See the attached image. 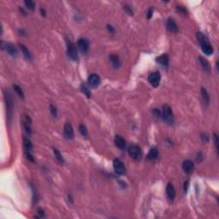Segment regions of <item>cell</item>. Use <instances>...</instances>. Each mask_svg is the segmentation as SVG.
<instances>
[{
  "label": "cell",
  "instance_id": "cell-1",
  "mask_svg": "<svg viewBox=\"0 0 219 219\" xmlns=\"http://www.w3.org/2000/svg\"><path fill=\"white\" fill-rule=\"evenodd\" d=\"M67 54L70 59L76 61L78 60V53L75 46L70 40L67 41Z\"/></svg>",
  "mask_w": 219,
  "mask_h": 219
},
{
  "label": "cell",
  "instance_id": "cell-2",
  "mask_svg": "<svg viewBox=\"0 0 219 219\" xmlns=\"http://www.w3.org/2000/svg\"><path fill=\"white\" fill-rule=\"evenodd\" d=\"M163 118L166 123L170 124H172L174 122V116H173L172 110L167 104H164L163 107Z\"/></svg>",
  "mask_w": 219,
  "mask_h": 219
},
{
  "label": "cell",
  "instance_id": "cell-3",
  "mask_svg": "<svg viewBox=\"0 0 219 219\" xmlns=\"http://www.w3.org/2000/svg\"><path fill=\"white\" fill-rule=\"evenodd\" d=\"M129 154L130 157L134 160H140L142 157V152L139 146H132L129 149Z\"/></svg>",
  "mask_w": 219,
  "mask_h": 219
},
{
  "label": "cell",
  "instance_id": "cell-4",
  "mask_svg": "<svg viewBox=\"0 0 219 219\" xmlns=\"http://www.w3.org/2000/svg\"><path fill=\"white\" fill-rule=\"evenodd\" d=\"M113 167H114V170L116 174L118 175H124L126 173V168L123 163L119 160V159H115L113 162Z\"/></svg>",
  "mask_w": 219,
  "mask_h": 219
},
{
  "label": "cell",
  "instance_id": "cell-5",
  "mask_svg": "<svg viewBox=\"0 0 219 219\" xmlns=\"http://www.w3.org/2000/svg\"><path fill=\"white\" fill-rule=\"evenodd\" d=\"M5 102H6L7 114H8V116L10 118L12 115V110H13V99H12L11 94L8 91L5 93Z\"/></svg>",
  "mask_w": 219,
  "mask_h": 219
},
{
  "label": "cell",
  "instance_id": "cell-6",
  "mask_svg": "<svg viewBox=\"0 0 219 219\" xmlns=\"http://www.w3.org/2000/svg\"><path fill=\"white\" fill-rule=\"evenodd\" d=\"M31 125H32V120H31V118L29 117V116L25 115V116H23V119H22V126H23V129L25 130V132L27 133L28 135H30L32 134Z\"/></svg>",
  "mask_w": 219,
  "mask_h": 219
},
{
  "label": "cell",
  "instance_id": "cell-7",
  "mask_svg": "<svg viewBox=\"0 0 219 219\" xmlns=\"http://www.w3.org/2000/svg\"><path fill=\"white\" fill-rule=\"evenodd\" d=\"M1 48L3 50H6V51L10 55V56H15L17 53V50L15 46L12 45V44H10V43H4V41L1 42Z\"/></svg>",
  "mask_w": 219,
  "mask_h": 219
},
{
  "label": "cell",
  "instance_id": "cell-8",
  "mask_svg": "<svg viewBox=\"0 0 219 219\" xmlns=\"http://www.w3.org/2000/svg\"><path fill=\"white\" fill-rule=\"evenodd\" d=\"M160 80H161V76H160L159 72H153L148 77V81L154 87H157L159 85Z\"/></svg>",
  "mask_w": 219,
  "mask_h": 219
},
{
  "label": "cell",
  "instance_id": "cell-9",
  "mask_svg": "<svg viewBox=\"0 0 219 219\" xmlns=\"http://www.w3.org/2000/svg\"><path fill=\"white\" fill-rule=\"evenodd\" d=\"M77 46L82 53H87L89 49L88 41L86 39H80L77 41Z\"/></svg>",
  "mask_w": 219,
  "mask_h": 219
},
{
  "label": "cell",
  "instance_id": "cell-10",
  "mask_svg": "<svg viewBox=\"0 0 219 219\" xmlns=\"http://www.w3.org/2000/svg\"><path fill=\"white\" fill-rule=\"evenodd\" d=\"M88 83L92 87H98L99 85V83H100V78H99V76L98 75H96V74H92V75L89 76Z\"/></svg>",
  "mask_w": 219,
  "mask_h": 219
},
{
  "label": "cell",
  "instance_id": "cell-11",
  "mask_svg": "<svg viewBox=\"0 0 219 219\" xmlns=\"http://www.w3.org/2000/svg\"><path fill=\"white\" fill-rule=\"evenodd\" d=\"M64 135L68 140H71L74 137L73 128H72V125L69 123H66L64 125Z\"/></svg>",
  "mask_w": 219,
  "mask_h": 219
},
{
  "label": "cell",
  "instance_id": "cell-12",
  "mask_svg": "<svg viewBox=\"0 0 219 219\" xmlns=\"http://www.w3.org/2000/svg\"><path fill=\"white\" fill-rule=\"evenodd\" d=\"M193 168H194V164H193V161H191V160L187 159V160H185L184 162L182 163V170L187 174L191 173L192 171L193 170Z\"/></svg>",
  "mask_w": 219,
  "mask_h": 219
},
{
  "label": "cell",
  "instance_id": "cell-13",
  "mask_svg": "<svg viewBox=\"0 0 219 219\" xmlns=\"http://www.w3.org/2000/svg\"><path fill=\"white\" fill-rule=\"evenodd\" d=\"M166 25H167V29H168L170 32H171V33H176L178 31L177 25H176V21H174V19L169 18L168 21H167Z\"/></svg>",
  "mask_w": 219,
  "mask_h": 219
},
{
  "label": "cell",
  "instance_id": "cell-14",
  "mask_svg": "<svg viewBox=\"0 0 219 219\" xmlns=\"http://www.w3.org/2000/svg\"><path fill=\"white\" fill-rule=\"evenodd\" d=\"M166 193H167V196L170 200H174V198L176 197V189L174 187V186L169 183L166 187Z\"/></svg>",
  "mask_w": 219,
  "mask_h": 219
},
{
  "label": "cell",
  "instance_id": "cell-15",
  "mask_svg": "<svg viewBox=\"0 0 219 219\" xmlns=\"http://www.w3.org/2000/svg\"><path fill=\"white\" fill-rule=\"evenodd\" d=\"M115 144L121 150H123L126 147V141L121 135H116L115 137Z\"/></svg>",
  "mask_w": 219,
  "mask_h": 219
},
{
  "label": "cell",
  "instance_id": "cell-16",
  "mask_svg": "<svg viewBox=\"0 0 219 219\" xmlns=\"http://www.w3.org/2000/svg\"><path fill=\"white\" fill-rule=\"evenodd\" d=\"M198 62H199V63H200V65H201L202 68L205 70V72H210V71H211V64H210V62H208V60H206L205 58L202 57H200L198 58Z\"/></svg>",
  "mask_w": 219,
  "mask_h": 219
},
{
  "label": "cell",
  "instance_id": "cell-17",
  "mask_svg": "<svg viewBox=\"0 0 219 219\" xmlns=\"http://www.w3.org/2000/svg\"><path fill=\"white\" fill-rule=\"evenodd\" d=\"M201 48H202V51L206 55H212L213 53V48L211 46L210 42H206L204 44H201Z\"/></svg>",
  "mask_w": 219,
  "mask_h": 219
},
{
  "label": "cell",
  "instance_id": "cell-18",
  "mask_svg": "<svg viewBox=\"0 0 219 219\" xmlns=\"http://www.w3.org/2000/svg\"><path fill=\"white\" fill-rule=\"evenodd\" d=\"M110 60L111 62V64L114 66V68H117L120 67L121 62H120V59H119V57H118V56L112 54L110 57Z\"/></svg>",
  "mask_w": 219,
  "mask_h": 219
},
{
  "label": "cell",
  "instance_id": "cell-19",
  "mask_svg": "<svg viewBox=\"0 0 219 219\" xmlns=\"http://www.w3.org/2000/svg\"><path fill=\"white\" fill-rule=\"evenodd\" d=\"M157 157H158V150H157L156 147L151 148V150L149 151L148 154H147V158L149 160H154Z\"/></svg>",
  "mask_w": 219,
  "mask_h": 219
},
{
  "label": "cell",
  "instance_id": "cell-20",
  "mask_svg": "<svg viewBox=\"0 0 219 219\" xmlns=\"http://www.w3.org/2000/svg\"><path fill=\"white\" fill-rule=\"evenodd\" d=\"M19 47H20L21 51H22V54L24 55V57L27 58V59H31L32 58V55H31V52L29 51V50L27 49L24 45L22 44H19Z\"/></svg>",
  "mask_w": 219,
  "mask_h": 219
},
{
  "label": "cell",
  "instance_id": "cell-21",
  "mask_svg": "<svg viewBox=\"0 0 219 219\" xmlns=\"http://www.w3.org/2000/svg\"><path fill=\"white\" fill-rule=\"evenodd\" d=\"M157 62L158 63H160L161 65H164V66H167L168 63H169V57L166 54H163L162 56L158 57L157 58Z\"/></svg>",
  "mask_w": 219,
  "mask_h": 219
},
{
  "label": "cell",
  "instance_id": "cell-22",
  "mask_svg": "<svg viewBox=\"0 0 219 219\" xmlns=\"http://www.w3.org/2000/svg\"><path fill=\"white\" fill-rule=\"evenodd\" d=\"M201 95H202V98H203L204 103L206 104H209V103H210V96L208 94L206 89H205L204 87L201 88Z\"/></svg>",
  "mask_w": 219,
  "mask_h": 219
},
{
  "label": "cell",
  "instance_id": "cell-23",
  "mask_svg": "<svg viewBox=\"0 0 219 219\" xmlns=\"http://www.w3.org/2000/svg\"><path fill=\"white\" fill-rule=\"evenodd\" d=\"M23 146H24V148L26 149V151H30L33 148V144L31 142V140L27 138L23 139Z\"/></svg>",
  "mask_w": 219,
  "mask_h": 219
},
{
  "label": "cell",
  "instance_id": "cell-24",
  "mask_svg": "<svg viewBox=\"0 0 219 219\" xmlns=\"http://www.w3.org/2000/svg\"><path fill=\"white\" fill-rule=\"evenodd\" d=\"M197 40L199 42V44H204V43H206V42H209V40L208 38L205 36V34H202V33H198L197 34Z\"/></svg>",
  "mask_w": 219,
  "mask_h": 219
},
{
  "label": "cell",
  "instance_id": "cell-25",
  "mask_svg": "<svg viewBox=\"0 0 219 219\" xmlns=\"http://www.w3.org/2000/svg\"><path fill=\"white\" fill-rule=\"evenodd\" d=\"M24 4H25V5H26L27 9L30 10H34V8H35V4H34V1H32V0H26L24 2Z\"/></svg>",
  "mask_w": 219,
  "mask_h": 219
},
{
  "label": "cell",
  "instance_id": "cell-26",
  "mask_svg": "<svg viewBox=\"0 0 219 219\" xmlns=\"http://www.w3.org/2000/svg\"><path fill=\"white\" fill-rule=\"evenodd\" d=\"M53 151H54L55 157H56V158H57V160H58L60 163H63V162H64V160H63V157H62V154L60 153V151L57 150V149H56V148H54Z\"/></svg>",
  "mask_w": 219,
  "mask_h": 219
},
{
  "label": "cell",
  "instance_id": "cell-27",
  "mask_svg": "<svg viewBox=\"0 0 219 219\" xmlns=\"http://www.w3.org/2000/svg\"><path fill=\"white\" fill-rule=\"evenodd\" d=\"M13 88L15 90V92L18 94V95L21 97V98H24V93H23V92H22V90L21 88L20 87L18 86V85H16V84H15L13 86Z\"/></svg>",
  "mask_w": 219,
  "mask_h": 219
},
{
  "label": "cell",
  "instance_id": "cell-28",
  "mask_svg": "<svg viewBox=\"0 0 219 219\" xmlns=\"http://www.w3.org/2000/svg\"><path fill=\"white\" fill-rule=\"evenodd\" d=\"M79 130H80V133L82 134L83 136H87V129L85 125L83 124H81L79 126Z\"/></svg>",
  "mask_w": 219,
  "mask_h": 219
},
{
  "label": "cell",
  "instance_id": "cell-29",
  "mask_svg": "<svg viewBox=\"0 0 219 219\" xmlns=\"http://www.w3.org/2000/svg\"><path fill=\"white\" fill-rule=\"evenodd\" d=\"M82 91L87 95V98H90V96H91V93H90V90L88 89V87L86 86V85H82Z\"/></svg>",
  "mask_w": 219,
  "mask_h": 219
},
{
  "label": "cell",
  "instance_id": "cell-30",
  "mask_svg": "<svg viewBox=\"0 0 219 219\" xmlns=\"http://www.w3.org/2000/svg\"><path fill=\"white\" fill-rule=\"evenodd\" d=\"M50 110H51V115L56 117L57 115V110L56 108V106H54L53 104H51V105H50Z\"/></svg>",
  "mask_w": 219,
  "mask_h": 219
},
{
  "label": "cell",
  "instance_id": "cell-31",
  "mask_svg": "<svg viewBox=\"0 0 219 219\" xmlns=\"http://www.w3.org/2000/svg\"><path fill=\"white\" fill-rule=\"evenodd\" d=\"M177 10L179 11V12H180V13H182V14L187 13L186 9H185L184 7H182V6H177Z\"/></svg>",
  "mask_w": 219,
  "mask_h": 219
},
{
  "label": "cell",
  "instance_id": "cell-32",
  "mask_svg": "<svg viewBox=\"0 0 219 219\" xmlns=\"http://www.w3.org/2000/svg\"><path fill=\"white\" fill-rule=\"evenodd\" d=\"M214 140H215V145H216V149L218 150V135L215 134L214 135Z\"/></svg>",
  "mask_w": 219,
  "mask_h": 219
},
{
  "label": "cell",
  "instance_id": "cell-33",
  "mask_svg": "<svg viewBox=\"0 0 219 219\" xmlns=\"http://www.w3.org/2000/svg\"><path fill=\"white\" fill-rule=\"evenodd\" d=\"M107 28H108V30H109L110 33H114L115 32V29H114V27H112V26H110V25H107Z\"/></svg>",
  "mask_w": 219,
  "mask_h": 219
},
{
  "label": "cell",
  "instance_id": "cell-34",
  "mask_svg": "<svg viewBox=\"0 0 219 219\" xmlns=\"http://www.w3.org/2000/svg\"><path fill=\"white\" fill-rule=\"evenodd\" d=\"M152 12H153V9L151 8V10H149V11H148V13H147V18H148V19H150L151 17Z\"/></svg>",
  "mask_w": 219,
  "mask_h": 219
},
{
  "label": "cell",
  "instance_id": "cell-35",
  "mask_svg": "<svg viewBox=\"0 0 219 219\" xmlns=\"http://www.w3.org/2000/svg\"><path fill=\"white\" fill-rule=\"evenodd\" d=\"M153 111H154V113H155V116H157V117H159V116H160V112H159V110H157L155 109L154 110H153Z\"/></svg>",
  "mask_w": 219,
  "mask_h": 219
}]
</instances>
